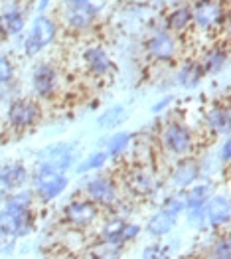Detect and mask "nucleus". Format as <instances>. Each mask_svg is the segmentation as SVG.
Segmentation results:
<instances>
[{
	"label": "nucleus",
	"instance_id": "nucleus-17",
	"mask_svg": "<svg viewBox=\"0 0 231 259\" xmlns=\"http://www.w3.org/2000/svg\"><path fill=\"white\" fill-rule=\"evenodd\" d=\"M211 198V188L210 184H198V186H190V190L186 192L184 200V210H196L208 204V200Z\"/></svg>",
	"mask_w": 231,
	"mask_h": 259
},
{
	"label": "nucleus",
	"instance_id": "nucleus-11",
	"mask_svg": "<svg viewBox=\"0 0 231 259\" xmlns=\"http://www.w3.org/2000/svg\"><path fill=\"white\" fill-rule=\"evenodd\" d=\"M32 85L36 95L40 97H52L56 87H58V73L50 64H40L34 69L32 75Z\"/></svg>",
	"mask_w": 231,
	"mask_h": 259
},
{
	"label": "nucleus",
	"instance_id": "nucleus-8",
	"mask_svg": "<svg viewBox=\"0 0 231 259\" xmlns=\"http://www.w3.org/2000/svg\"><path fill=\"white\" fill-rule=\"evenodd\" d=\"M40 164H45L58 172H65L71 164H73V152L71 147L67 143H56V145H50L48 149H43L40 154Z\"/></svg>",
	"mask_w": 231,
	"mask_h": 259
},
{
	"label": "nucleus",
	"instance_id": "nucleus-36",
	"mask_svg": "<svg viewBox=\"0 0 231 259\" xmlns=\"http://www.w3.org/2000/svg\"><path fill=\"white\" fill-rule=\"evenodd\" d=\"M170 101H172V97H164V99H162V101H160L158 105H154V107H152V111H154V113H158V111H162V109H164V107H166V105H168Z\"/></svg>",
	"mask_w": 231,
	"mask_h": 259
},
{
	"label": "nucleus",
	"instance_id": "nucleus-29",
	"mask_svg": "<svg viewBox=\"0 0 231 259\" xmlns=\"http://www.w3.org/2000/svg\"><path fill=\"white\" fill-rule=\"evenodd\" d=\"M211 257L213 259H231V245L227 236L215 239V243L211 245Z\"/></svg>",
	"mask_w": 231,
	"mask_h": 259
},
{
	"label": "nucleus",
	"instance_id": "nucleus-10",
	"mask_svg": "<svg viewBox=\"0 0 231 259\" xmlns=\"http://www.w3.org/2000/svg\"><path fill=\"white\" fill-rule=\"evenodd\" d=\"M83 62L87 69L95 75V77H105L109 73L115 71V65L111 62V58L107 56V52L99 46H91L83 52Z\"/></svg>",
	"mask_w": 231,
	"mask_h": 259
},
{
	"label": "nucleus",
	"instance_id": "nucleus-19",
	"mask_svg": "<svg viewBox=\"0 0 231 259\" xmlns=\"http://www.w3.org/2000/svg\"><path fill=\"white\" fill-rule=\"evenodd\" d=\"M32 202H34V190H16L12 196L6 198L4 208L8 210H16V212H26L32 210Z\"/></svg>",
	"mask_w": 231,
	"mask_h": 259
},
{
	"label": "nucleus",
	"instance_id": "nucleus-13",
	"mask_svg": "<svg viewBox=\"0 0 231 259\" xmlns=\"http://www.w3.org/2000/svg\"><path fill=\"white\" fill-rule=\"evenodd\" d=\"M198 176H200L198 160L192 158V156H186L176 164V168L172 172V184L178 186V188H188L198 180Z\"/></svg>",
	"mask_w": 231,
	"mask_h": 259
},
{
	"label": "nucleus",
	"instance_id": "nucleus-34",
	"mask_svg": "<svg viewBox=\"0 0 231 259\" xmlns=\"http://www.w3.org/2000/svg\"><path fill=\"white\" fill-rule=\"evenodd\" d=\"M164 253H162V247L160 245H148L143 251V259H162Z\"/></svg>",
	"mask_w": 231,
	"mask_h": 259
},
{
	"label": "nucleus",
	"instance_id": "nucleus-18",
	"mask_svg": "<svg viewBox=\"0 0 231 259\" xmlns=\"http://www.w3.org/2000/svg\"><path fill=\"white\" fill-rule=\"evenodd\" d=\"M192 24V6H180L172 10L166 18V28L168 32H182Z\"/></svg>",
	"mask_w": 231,
	"mask_h": 259
},
{
	"label": "nucleus",
	"instance_id": "nucleus-15",
	"mask_svg": "<svg viewBox=\"0 0 231 259\" xmlns=\"http://www.w3.org/2000/svg\"><path fill=\"white\" fill-rule=\"evenodd\" d=\"M176 220H178V216H172L168 212L160 210L158 214H154V216L148 220L145 230H147L150 236H154V238H162L168 232H172V228L176 226Z\"/></svg>",
	"mask_w": 231,
	"mask_h": 259
},
{
	"label": "nucleus",
	"instance_id": "nucleus-32",
	"mask_svg": "<svg viewBox=\"0 0 231 259\" xmlns=\"http://www.w3.org/2000/svg\"><path fill=\"white\" fill-rule=\"evenodd\" d=\"M138 234H141V226H136V224H128V222H126L125 228H123V234H121V243L125 245V243H128V241H132Z\"/></svg>",
	"mask_w": 231,
	"mask_h": 259
},
{
	"label": "nucleus",
	"instance_id": "nucleus-26",
	"mask_svg": "<svg viewBox=\"0 0 231 259\" xmlns=\"http://www.w3.org/2000/svg\"><path fill=\"white\" fill-rule=\"evenodd\" d=\"M225 60H227V52L221 50V48H215L211 50L210 54L206 56V60L202 62V69L204 73H219L225 65Z\"/></svg>",
	"mask_w": 231,
	"mask_h": 259
},
{
	"label": "nucleus",
	"instance_id": "nucleus-25",
	"mask_svg": "<svg viewBox=\"0 0 231 259\" xmlns=\"http://www.w3.org/2000/svg\"><path fill=\"white\" fill-rule=\"evenodd\" d=\"M130 141H132V135L130 133H117V135H113L109 141H107V151L105 154L109 158H115V156H119V154H123V152L128 149V145H130Z\"/></svg>",
	"mask_w": 231,
	"mask_h": 259
},
{
	"label": "nucleus",
	"instance_id": "nucleus-27",
	"mask_svg": "<svg viewBox=\"0 0 231 259\" xmlns=\"http://www.w3.org/2000/svg\"><path fill=\"white\" fill-rule=\"evenodd\" d=\"M125 220H119V218H115V220H111V222H107L105 226L101 228V241H109V243H119V245H123L121 243V234H123V228H125Z\"/></svg>",
	"mask_w": 231,
	"mask_h": 259
},
{
	"label": "nucleus",
	"instance_id": "nucleus-5",
	"mask_svg": "<svg viewBox=\"0 0 231 259\" xmlns=\"http://www.w3.org/2000/svg\"><path fill=\"white\" fill-rule=\"evenodd\" d=\"M192 22L198 24L200 30L219 28L223 22V6L217 0H200L192 8Z\"/></svg>",
	"mask_w": 231,
	"mask_h": 259
},
{
	"label": "nucleus",
	"instance_id": "nucleus-33",
	"mask_svg": "<svg viewBox=\"0 0 231 259\" xmlns=\"http://www.w3.org/2000/svg\"><path fill=\"white\" fill-rule=\"evenodd\" d=\"M14 243H16V238H14L12 234H8V232L0 230V253L10 251V249L14 247Z\"/></svg>",
	"mask_w": 231,
	"mask_h": 259
},
{
	"label": "nucleus",
	"instance_id": "nucleus-1",
	"mask_svg": "<svg viewBox=\"0 0 231 259\" xmlns=\"http://www.w3.org/2000/svg\"><path fill=\"white\" fill-rule=\"evenodd\" d=\"M67 188V176L58 172L45 164H40L38 172L34 176V196H38L42 202H52Z\"/></svg>",
	"mask_w": 231,
	"mask_h": 259
},
{
	"label": "nucleus",
	"instance_id": "nucleus-30",
	"mask_svg": "<svg viewBox=\"0 0 231 259\" xmlns=\"http://www.w3.org/2000/svg\"><path fill=\"white\" fill-rule=\"evenodd\" d=\"M12 75H14V67L10 64V60L0 54V83H8Z\"/></svg>",
	"mask_w": 231,
	"mask_h": 259
},
{
	"label": "nucleus",
	"instance_id": "nucleus-2",
	"mask_svg": "<svg viewBox=\"0 0 231 259\" xmlns=\"http://www.w3.org/2000/svg\"><path fill=\"white\" fill-rule=\"evenodd\" d=\"M162 143L166 147V151L174 156H182L186 158L190 152L194 151V135L190 127H186L180 121H172L166 125V129L162 131Z\"/></svg>",
	"mask_w": 231,
	"mask_h": 259
},
{
	"label": "nucleus",
	"instance_id": "nucleus-7",
	"mask_svg": "<svg viewBox=\"0 0 231 259\" xmlns=\"http://www.w3.org/2000/svg\"><path fill=\"white\" fill-rule=\"evenodd\" d=\"M99 216V206L91 200H73L63 208V218L73 228H89Z\"/></svg>",
	"mask_w": 231,
	"mask_h": 259
},
{
	"label": "nucleus",
	"instance_id": "nucleus-16",
	"mask_svg": "<svg viewBox=\"0 0 231 259\" xmlns=\"http://www.w3.org/2000/svg\"><path fill=\"white\" fill-rule=\"evenodd\" d=\"M126 188L134 196H150L154 192V180L143 170H134L126 176Z\"/></svg>",
	"mask_w": 231,
	"mask_h": 259
},
{
	"label": "nucleus",
	"instance_id": "nucleus-12",
	"mask_svg": "<svg viewBox=\"0 0 231 259\" xmlns=\"http://www.w3.org/2000/svg\"><path fill=\"white\" fill-rule=\"evenodd\" d=\"M206 222L211 228H223L229 222V200H227V196H211L208 200Z\"/></svg>",
	"mask_w": 231,
	"mask_h": 259
},
{
	"label": "nucleus",
	"instance_id": "nucleus-35",
	"mask_svg": "<svg viewBox=\"0 0 231 259\" xmlns=\"http://www.w3.org/2000/svg\"><path fill=\"white\" fill-rule=\"evenodd\" d=\"M229 156H231V143H229V139H225L223 145H221V162L227 164V162H229Z\"/></svg>",
	"mask_w": 231,
	"mask_h": 259
},
{
	"label": "nucleus",
	"instance_id": "nucleus-9",
	"mask_svg": "<svg viewBox=\"0 0 231 259\" xmlns=\"http://www.w3.org/2000/svg\"><path fill=\"white\" fill-rule=\"evenodd\" d=\"M176 38L166 32H156L154 36H150L147 42L148 56L156 62H172L176 56Z\"/></svg>",
	"mask_w": 231,
	"mask_h": 259
},
{
	"label": "nucleus",
	"instance_id": "nucleus-4",
	"mask_svg": "<svg viewBox=\"0 0 231 259\" xmlns=\"http://www.w3.org/2000/svg\"><path fill=\"white\" fill-rule=\"evenodd\" d=\"M56 24L50 20L48 16H38L34 24H32V30L24 42V50H26V56H36L38 52H42L45 46L56 40Z\"/></svg>",
	"mask_w": 231,
	"mask_h": 259
},
{
	"label": "nucleus",
	"instance_id": "nucleus-14",
	"mask_svg": "<svg viewBox=\"0 0 231 259\" xmlns=\"http://www.w3.org/2000/svg\"><path fill=\"white\" fill-rule=\"evenodd\" d=\"M26 178H28V170L20 162H12V164H6L0 168V186L4 190L20 188L26 182Z\"/></svg>",
	"mask_w": 231,
	"mask_h": 259
},
{
	"label": "nucleus",
	"instance_id": "nucleus-23",
	"mask_svg": "<svg viewBox=\"0 0 231 259\" xmlns=\"http://www.w3.org/2000/svg\"><path fill=\"white\" fill-rule=\"evenodd\" d=\"M22 28H24V16H22L18 10H10V12H6V14L0 16V30L6 36L20 34Z\"/></svg>",
	"mask_w": 231,
	"mask_h": 259
},
{
	"label": "nucleus",
	"instance_id": "nucleus-22",
	"mask_svg": "<svg viewBox=\"0 0 231 259\" xmlns=\"http://www.w3.org/2000/svg\"><path fill=\"white\" fill-rule=\"evenodd\" d=\"M202 77H204L202 64H194V62H188L178 73V81H180V85L184 87H196Z\"/></svg>",
	"mask_w": 231,
	"mask_h": 259
},
{
	"label": "nucleus",
	"instance_id": "nucleus-20",
	"mask_svg": "<svg viewBox=\"0 0 231 259\" xmlns=\"http://www.w3.org/2000/svg\"><path fill=\"white\" fill-rule=\"evenodd\" d=\"M123 247L119 243H109V241H99L91 247V259H121Z\"/></svg>",
	"mask_w": 231,
	"mask_h": 259
},
{
	"label": "nucleus",
	"instance_id": "nucleus-21",
	"mask_svg": "<svg viewBox=\"0 0 231 259\" xmlns=\"http://www.w3.org/2000/svg\"><path fill=\"white\" fill-rule=\"evenodd\" d=\"M126 119V109L123 105H113V107H109L99 117V127L101 129H115V127H119L123 121Z\"/></svg>",
	"mask_w": 231,
	"mask_h": 259
},
{
	"label": "nucleus",
	"instance_id": "nucleus-31",
	"mask_svg": "<svg viewBox=\"0 0 231 259\" xmlns=\"http://www.w3.org/2000/svg\"><path fill=\"white\" fill-rule=\"evenodd\" d=\"M162 210L172 214V216H178V214L184 210V200H182V198H168V200L164 202Z\"/></svg>",
	"mask_w": 231,
	"mask_h": 259
},
{
	"label": "nucleus",
	"instance_id": "nucleus-24",
	"mask_svg": "<svg viewBox=\"0 0 231 259\" xmlns=\"http://www.w3.org/2000/svg\"><path fill=\"white\" fill-rule=\"evenodd\" d=\"M208 127H210L213 133H223V131L229 127V111L221 105H215L208 113Z\"/></svg>",
	"mask_w": 231,
	"mask_h": 259
},
{
	"label": "nucleus",
	"instance_id": "nucleus-28",
	"mask_svg": "<svg viewBox=\"0 0 231 259\" xmlns=\"http://www.w3.org/2000/svg\"><path fill=\"white\" fill-rule=\"evenodd\" d=\"M109 160V156L105 154V151H93L83 162L77 166V172L85 174V172H91V170H97L101 166H105V162Z\"/></svg>",
	"mask_w": 231,
	"mask_h": 259
},
{
	"label": "nucleus",
	"instance_id": "nucleus-6",
	"mask_svg": "<svg viewBox=\"0 0 231 259\" xmlns=\"http://www.w3.org/2000/svg\"><path fill=\"white\" fill-rule=\"evenodd\" d=\"M85 192L87 198L95 204V206H115L119 202V188L111 178H93L85 184Z\"/></svg>",
	"mask_w": 231,
	"mask_h": 259
},
{
	"label": "nucleus",
	"instance_id": "nucleus-3",
	"mask_svg": "<svg viewBox=\"0 0 231 259\" xmlns=\"http://www.w3.org/2000/svg\"><path fill=\"white\" fill-rule=\"evenodd\" d=\"M40 115H42L40 105L34 99L24 97V99H16V101L10 103L8 113H6V119H8L10 127L22 131V129L34 127L40 121Z\"/></svg>",
	"mask_w": 231,
	"mask_h": 259
}]
</instances>
